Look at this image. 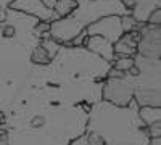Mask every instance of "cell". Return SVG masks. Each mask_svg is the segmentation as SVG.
I'll return each mask as SVG.
<instances>
[{
  "mask_svg": "<svg viewBox=\"0 0 161 145\" xmlns=\"http://www.w3.org/2000/svg\"><path fill=\"white\" fill-rule=\"evenodd\" d=\"M37 18L7 7L0 23V113H7L31 71V50L40 44L34 32Z\"/></svg>",
  "mask_w": 161,
  "mask_h": 145,
  "instance_id": "obj_1",
  "label": "cell"
},
{
  "mask_svg": "<svg viewBox=\"0 0 161 145\" xmlns=\"http://www.w3.org/2000/svg\"><path fill=\"white\" fill-rule=\"evenodd\" d=\"M139 105L130 100L126 107L98 100L87 118V145H148L150 137L139 118Z\"/></svg>",
  "mask_w": 161,
  "mask_h": 145,
  "instance_id": "obj_2",
  "label": "cell"
},
{
  "mask_svg": "<svg viewBox=\"0 0 161 145\" xmlns=\"http://www.w3.org/2000/svg\"><path fill=\"white\" fill-rule=\"evenodd\" d=\"M77 7L68 16L50 21V37L61 45H68L73 39L86 31L89 24L108 15H129L130 10L121 0H76Z\"/></svg>",
  "mask_w": 161,
  "mask_h": 145,
  "instance_id": "obj_3",
  "label": "cell"
},
{
  "mask_svg": "<svg viewBox=\"0 0 161 145\" xmlns=\"http://www.w3.org/2000/svg\"><path fill=\"white\" fill-rule=\"evenodd\" d=\"M127 73L139 107H161V58L136 53L134 66Z\"/></svg>",
  "mask_w": 161,
  "mask_h": 145,
  "instance_id": "obj_4",
  "label": "cell"
},
{
  "mask_svg": "<svg viewBox=\"0 0 161 145\" xmlns=\"http://www.w3.org/2000/svg\"><path fill=\"white\" fill-rule=\"evenodd\" d=\"M132 98L134 89L127 71L118 77H105L102 86V100L110 102L116 107H126Z\"/></svg>",
  "mask_w": 161,
  "mask_h": 145,
  "instance_id": "obj_5",
  "label": "cell"
},
{
  "mask_svg": "<svg viewBox=\"0 0 161 145\" xmlns=\"http://www.w3.org/2000/svg\"><path fill=\"white\" fill-rule=\"evenodd\" d=\"M137 32V53L148 58H161V24L140 23Z\"/></svg>",
  "mask_w": 161,
  "mask_h": 145,
  "instance_id": "obj_6",
  "label": "cell"
},
{
  "mask_svg": "<svg viewBox=\"0 0 161 145\" xmlns=\"http://www.w3.org/2000/svg\"><path fill=\"white\" fill-rule=\"evenodd\" d=\"M87 36H102L108 39L111 44H114L118 39L124 34L123 26H121V16L119 15H108L97 21H93L86 28Z\"/></svg>",
  "mask_w": 161,
  "mask_h": 145,
  "instance_id": "obj_7",
  "label": "cell"
},
{
  "mask_svg": "<svg viewBox=\"0 0 161 145\" xmlns=\"http://www.w3.org/2000/svg\"><path fill=\"white\" fill-rule=\"evenodd\" d=\"M8 8H13L16 11L26 13V15H31L34 18H37L39 21H53V10L47 8L42 0H13L8 5Z\"/></svg>",
  "mask_w": 161,
  "mask_h": 145,
  "instance_id": "obj_8",
  "label": "cell"
},
{
  "mask_svg": "<svg viewBox=\"0 0 161 145\" xmlns=\"http://www.w3.org/2000/svg\"><path fill=\"white\" fill-rule=\"evenodd\" d=\"M84 47L92 52V53L98 55L100 58H103L105 61H108L111 64V61L114 60V52H113V44L105 39L102 36H87Z\"/></svg>",
  "mask_w": 161,
  "mask_h": 145,
  "instance_id": "obj_9",
  "label": "cell"
},
{
  "mask_svg": "<svg viewBox=\"0 0 161 145\" xmlns=\"http://www.w3.org/2000/svg\"><path fill=\"white\" fill-rule=\"evenodd\" d=\"M129 10L130 15L139 23H147L148 15L155 8H161V0H121Z\"/></svg>",
  "mask_w": 161,
  "mask_h": 145,
  "instance_id": "obj_10",
  "label": "cell"
},
{
  "mask_svg": "<svg viewBox=\"0 0 161 145\" xmlns=\"http://www.w3.org/2000/svg\"><path fill=\"white\" fill-rule=\"evenodd\" d=\"M137 39H139L137 29H134L130 32H124L113 44L114 58L116 57H134L136 55L137 53Z\"/></svg>",
  "mask_w": 161,
  "mask_h": 145,
  "instance_id": "obj_11",
  "label": "cell"
},
{
  "mask_svg": "<svg viewBox=\"0 0 161 145\" xmlns=\"http://www.w3.org/2000/svg\"><path fill=\"white\" fill-rule=\"evenodd\" d=\"M139 118L145 126L161 121V107H139Z\"/></svg>",
  "mask_w": 161,
  "mask_h": 145,
  "instance_id": "obj_12",
  "label": "cell"
},
{
  "mask_svg": "<svg viewBox=\"0 0 161 145\" xmlns=\"http://www.w3.org/2000/svg\"><path fill=\"white\" fill-rule=\"evenodd\" d=\"M77 7V2L76 0H57L55 5H53V18L55 20H60V18H64L68 16L69 13ZM53 20V21H55Z\"/></svg>",
  "mask_w": 161,
  "mask_h": 145,
  "instance_id": "obj_13",
  "label": "cell"
},
{
  "mask_svg": "<svg viewBox=\"0 0 161 145\" xmlns=\"http://www.w3.org/2000/svg\"><path fill=\"white\" fill-rule=\"evenodd\" d=\"M52 60L48 57V53L45 52V48L37 44L32 50H31V63L32 64H48Z\"/></svg>",
  "mask_w": 161,
  "mask_h": 145,
  "instance_id": "obj_14",
  "label": "cell"
},
{
  "mask_svg": "<svg viewBox=\"0 0 161 145\" xmlns=\"http://www.w3.org/2000/svg\"><path fill=\"white\" fill-rule=\"evenodd\" d=\"M40 45H42L45 48V52L48 53L50 60L55 58V55L58 53V50L61 47V44H58L55 39H52V37H45V39H40Z\"/></svg>",
  "mask_w": 161,
  "mask_h": 145,
  "instance_id": "obj_15",
  "label": "cell"
},
{
  "mask_svg": "<svg viewBox=\"0 0 161 145\" xmlns=\"http://www.w3.org/2000/svg\"><path fill=\"white\" fill-rule=\"evenodd\" d=\"M134 66V57H116L111 61V68L119 71H129Z\"/></svg>",
  "mask_w": 161,
  "mask_h": 145,
  "instance_id": "obj_16",
  "label": "cell"
},
{
  "mask_svg": "<svg viewBox=\"0 0 161 145\" xmlns=\"http://www.w3.org/2000/svg\"><path fill=\"white\" fill-rule=\"evenodd\" d=\"M139 21H136V18H134L130 13L129 15H123L121 16V26H123V31L124 32H130L134 29H137L139 28Z\"/></svg>",
  "mask_w": 161,
  "mask_h": 145,
  "instance_id": "obj_17",
  "label": "cell"
},
{
  "mask_svg": "<svg viewBox=\"0 0 161 145\" xmlns=\"http://www.w3.org/2000/svg\"><path fill=\"white\" fill-rule=\"evenodd\" d=\"M145 129H147V134H148L150 139L161 137V121H156L150 126H145Z\"/></svg>",
  "mask_w": 161,
  "mask_h": 145,
  "instance_id": "obj_18",
  "label": "cell"
},
{
  "mask_svg": "<svg viewBox=\"0 0 161 145\" xmlns=\"http://www.w3.org/2000/svg\"><path fill=\"white\" fill-rule=\"evenodd\" d=\"M147 23H150V24H161V8H155L148 18H147Z\"/></svg>",
  "mask_w": 161,
  "mask_h": 145,
  "instance_id": "obj_19",
  "label": "cell"
},
{
  "mask_svg": "<svg viewBox=\"0 0 161 145\" xmlns=\"http://www.w3.org/2000/svg\"><path fill=\"white\" fill-rule=\"evenodd\" d=\"M68 145H87V137H86V134H80V136L74 137Z\"/></svg>",
  "mask_w": 161,
  "mask_h": 145,
  "instance_id": "obj_20",
  "label": "cell"
},
{
  "mask_svg": "<svg viewBox=\"0 0 161 145\" xmlns=\"http://www.w3.org/2000/svg\"><path fill=\"white\" fill-rule=\"evenodd\" d=\"M7 18V8L0 7V23H3V20Z\"/></svg>",
  "mask_w": 161,
  "mask_h": 145,
  "instance_id": "obj_21",
  "label": "cell"
},
{
  "mask_svg": "<svg viewBox=\"0 0 161 145\" xmlns=\"http://www.w3.org/2000/svg\"><path fill=\"white\" fill-rule=\"evenodd\" d=\"M55 2H57V0H42V3L47 7V8H53V5H55Z\"/></svg>",
  "mask_w": 161,
  "mask_h": 145,
  "instance_id": "obj_22",
  "label": "cell"
},
{
  "mask_svg": "<svg viewBox=\"0 0 161 145\" xmlns=\"http://www.w3.org/2000/svg\"><path fill=\"white\" fill-rule=\"evenodd\" d=\"M0 145H8L7 143V134L3 131H0Z\"/></svg>",
  "mask_w": 161,
  "mask_h": 145,
  "instance_id": "obj_23",
  "label": "cell"
},
{
  "mask_svg": "<svg viewBox=\"0 0 161 145\" xmlns=\"http://www.w3.org/2000/svg\"><path fill=\"white\" fill-rule=\"evenodd\" d=\"M148 145H161V137H155V139H150Z\"/></svg>",
  "mask_w": 161,
  "mask_h": 145,
  "instance_id": "obj_24",
  "label": "cell"
},
{
  "mask_svg": "<svg viewBox=\"0 0 161 145\" xmlns=\"http://www.w3.org/2000/svg\"><path fill=\"white\" fill-rule=\"evenodd\" d=\"M11 2H13V0H0V7H5V8H7Z\"/></svg>",
  "mask_w": 161,
  "mask_h": 145,
  "instance_id": "obj_25",
  "label": "cell"
}]
</instances>
